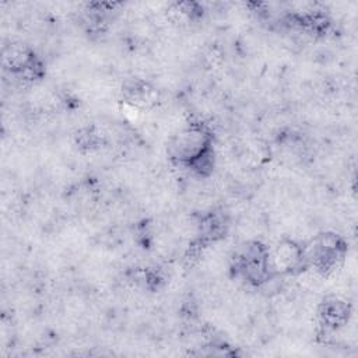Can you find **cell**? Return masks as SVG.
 <instances>
[{"instance_id":"1","label":"cell","mask_w":358,"mask_h":358,"mask_svg":"<svg viewBox=\"0 0 358 358\" xmlns=\"http://www.w3.org/2000/svg\"><path fill=\"white\" fill-rule=\"evenodd\" d=\"M350 306L345 301H341L336 296L330 299H323L319 306V320L324 329L337 330L348 322Z\"/></svg>"}]
</instances>
